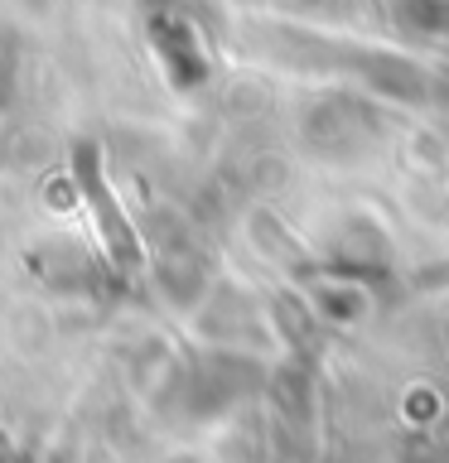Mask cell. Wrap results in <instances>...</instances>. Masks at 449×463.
I'll use <instances>...</instances> for the list:
<instances>
[{
    "mask_svg": "<svg viewBox=\"0 0 449 463\" xmlns=\"http://www.w3.org/2000/svg\"><path fill=\"white\" fill-rule=\"evenodd\" d=\"M72 169H78V188H82L87 208H92V217H97V232H101V241H107V251L121 260V266H136V260H140L136 232H130L121 203H116V194L107 188V179H101V165H97V150H92V145H78Z\"/></svg>",
    "mask_w": 449,
    "mask_h": 463,
    "instance_id": "obj_1",
    "label": "cell"
}]
</instances>
